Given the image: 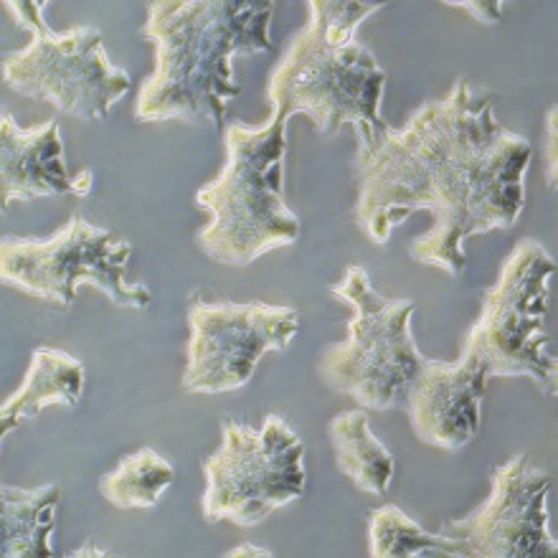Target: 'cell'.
Listing matches in <instances>:
<instances>
[{
    "instance_id": "1",
    "label": "cell",
    "mask_w": 558,
    "mask_h": 558,
    "mask_svg": "<svg viewBox=\"0 0 558 558\" xmlns=\"http://www.w3.org/2000/svg\"><path fill=\"white\" fill-rule=\"evenodd\" d=\"M531 155L529 140L495 118L493 97L460 76L447 97L424 102L404 128L355 153V223L374 244H389L399 223L429 211L432 229L409 254L460 277L468 239L521 219Z\"/></svg>"
},
{
    "instance_id": "2",
    "label": "cell",
    "mask_w": 558,
    "mask_h": 558,
    "mask_svg": "<svg viewBox=\"0 0 558 558\" xmlns=\"http://www.w3.org/2000/svg\"><path fill=\"white\" fill-rule=\"evenodd\" d=\"M272 0H155L147 5L145 41L155 69L137 92L140 122L221 125L242 95L234 59L275 49Z\"/></svg>"
},
{
    "instance_id": "3",
    "label": "cell",
    "mask_w": 558,
    "mask_h": 558,
    "mask_svg": "<svg viewBox=\"0 0 558 558\" xmlns=\"http://www.w3.org/2000/svg\"><path fill=\"white\" fill-rule=\"evenodd\" d=\"M381 8L368 0H310L307 23L269 76V110L305 114L325 137L351 125L359 150H371L391 125L381 118L386 72L359 28Z\"/></svg>"
},
{
    "instance_id": "4",
    "label": "cell",
    "mask_w": 558,
    "mask_h": 558,
    "mask_svg": "<svg viewBox=\"0 0 558 558\" xmlns=\"http://www.w3.org/2000/svg\"><path fill=\"white\" fill-rule=\"evenodd\" d=\"M287 125L290 114L272 110L262 128L227 130V166L193 198L208 214L196 244L216 265L250 267L300 239L302 221L284 201Z\"/></svg>"
},
{
    "instance_id": "5",
    "label": "cell",
    "mask_w": 558,
    "mask_h": 558,
    "mask_svg": "<svg viewBox=\"0 0 558 558\" xmlns=\"http://www.w3.org/2000/svg\"><path fill=\"white\" fill-rule=\"evenodd\" d=\"M330 292L353 307V317L343 343L328 345L320 355L323 384L359 401L361 409L389 412L404 401L424 363L412 332L416 302L384 298L359 265L348 267Z\"/></svg>"
},
{
    "instance_id": "6",
    "label": "cell",
    "mask_w": 558,
    "mask_h": 558,
    "mask_svg": "<svg viewBox=\"0 0 558 558\" xmlns=\"http://www.w3.org/2000/svg\"><path fill=\"white\" fill-rule=\"evenodd\" d=\"M5 11L31 34V41L3 57V82L19 95L57 107L84 122H102L128 92L133 80L112 64L95 26L53 31L44 19L41 0H5Z\"/></svg>"
},
{
    "instance_id": "7",
    "label": "cell",
    "mask_w": 558,
    "mask_h": 558,
    "mask_svg": "<svg viewBox=\"0 0 558 558\" xmlns=\"http://www.w3.org/2000/svg\"><path fill=\"white\" fill-rule=\"evenodd\" d=\"M554 275L556 259L536 239H521L502 262L462 345L487 378H529L544 397H556L558 366L546 330Z\"/></svg>"
},
{
    "instance_id": "8",
    "label": "cell",
    "mask_w": 558,
    "mask_h": 558,
    "mask_svg": "<svg viewBox=\"0 0 558 558\" xmlns=\"http://www.w3.org/2000/svg\"><path fill=\"white\" fill-rule=\"evenodd\" d=\"M133 244L110 229L95 227L74 214L49 239L5 236L0 242V277L31 298L72 307L80 287H97L112 305L145 310L153 292L140 282H128Z\"/></svg>"
},
{
    "instance_id": "9",
    "label": "cell",
    "mask_w": 558,
    "mask_h": 558,
    "mask_svg": "<svg viewBox=\"0 0 558 558\" xmlns=\"http://www.w3.org/2000/svg\"><path fill=\"white\" fill-rule=\"evenodd\" d=\"M204 477L201 502L208 523L259 525L305 493V441L277 414L262 429L227 418L221 447L204 462Z\"/></svg>"
},
{
    "instance_id": "10",
    "label": "cell",
    "mask_w": 558,
    "mask_h": 558,
    "mask_svg": "<svg viewBox=\"0 0 558 558\" xmlns=\"http://www.w3.org/2000/svg\"><path fill=\"white\" fill-rule=\"evenodd\" d=\"M185 393H229L252 381L262 355L287 351L300 330L294 307L265 302H193L189 310Z\"/></svg>"
},
{
    "instance_id": "11",
    "label": "cell",
    "mask_w": 558,
    "mask_h": 558,
    "mask_svg": "<svg viewBox=\"0 0 558 558\" xmlns=\"http://www.w3.org/2000/svg\"><path fill=\"white\" fill-rule=\"evenodd\" d=\"M551 475L538 470L529 454H513L490 480V495L470 515L449 521L470 558H548L558 554L548 525Z\"/></svg>"
},
{
    "instance_id": "12",
    "label": "cell",
    "mask_w": 558,
    "mask_h": 558,
    "mask_svg": "<svg viewBox=\"0 0 558 558\" xmlns=\"http://www.w3.org/2000/svg\"><path fill=\"white\" fill-rule=\"evenodd\" d=\"M487 381L483 363L464 348L457 361L424 359L404 397L416 439L445 452L468 447L480 432Z\"/></svg>"
},
{
    "instance_id": "13",
    "label": "cell",
    "mask_w": 558,
    "mask_h": 558,
    "mask_svg": "<svg viewBox=\"0 0 558 558\" xmlns=\"http://www.w3.org/2000/svg\"><path fill=\"white\" fill-rule=\"evenodd\" d=\"M80 196L76 175L66 170L64 143L57 120L23 130L3 112L0 125V204L13 201Z\"/></svg>"
},
{
    "instance_id": "14",
    "label": "cell",
    "mask_w": 558,
    "mask_h": 558,
    "mask_svg": "<svg viewBox=\"0 0 558 558\" xmlns=\"http://www.w3.org/2000/svg\"><path fill=\"white\" fill-rule=\"evenodd\" d=\"M84 366L80 359L57 348H36L19 391L3 401L0 409V437L19 429L23 422L36 418L49 407H76L82 399Z\"/></svg>"
},
{
    "instance_id": "15",
    "label": "cell",
    "mask_w": 558,
    "mask_h": 558,
    "mask_svg": "<svg viewBox=\"0 0 558 558\" xmlns=\"http://www.w3.org/2000/svg\"><path fill=\"white\" fill-rule=\"evenodd\" d=\"M61 487L57 483L36 490L0 487V554L5 558H53L51 533L57 529Z\"/></svg>"
},
{
    "instance_id": "16",
    "label": "cell",
    "mask_w": 558,
    "mask_h": 558,
    "mask_svg": "<svg viewBox=\"0 0 558 558\" xmlns=\"http://www.w3.org/2000/svg\"><path fill=\"white\" fill-rule=\"evenodd\" d=\"M336 464L361 493L386 495L393 483L397 462L381 439L371 429L361 409L340 412L328 424Z\"/></svg>"
},
{
    "instance_id": "17",
    "label": "cell",
    "mask_w": 558,
    "mask_h": 558,
    "mask_svg": "<svg viewBox=\"0 0 558 558\" xmlns=\"http://www.w3.org/2000/svg\"><path fill=\"white\" fill-rule=\"evenodd\" d=\"M368 551L374 558H470L452 533H429L399 506H381L368 521Z\"/></svg>"
},
{
    "instance_id": "18",
    "label": "cell",
    "mask_w": 558,
    "mask_h": 558,
    "mask_svg": "<svg viewBox=\"0 0 558 558\" xmlns=\"http://www.w3.org/2000/svg\"><path fill=\"white\" fill-rule=\"evenodd\" d=\"M178 472L150 447L122 457L118 468L99 480V495L120 510L155 508L162 493L175 483Z\"/></svg>"
},
{
    "instance_id": "19",
    "label": "cell",
    "mask_w": 558,
    "mask_h": 558,
    "mask_svg": "<svg viewBox=\"0 0 558 558\" xmlns=\"http://www.w3.org/2000/svg\"><path fill=\"white\" fill-rule=\"evenodd\" d=\"M546 158H548V189H556V105L548 107L546 114Z\"/></svg>"
},
{
    "instance_id": "20",
    "label": "cell",
    "mask_w": 558,
    "mask_h": 558,
    "mask_svg": "<svg viewBox=\"0 0 558 558\" xmlns=\"http://www.w3.org/2000/svg\"><path fill=\"white\" fill-rule=\"evenodd\" d=\"M449 5L462 8V11H472L477 21H485V23H498L502 19L500 3H472V0H464V3H449Z\"/></svg>"
},
{
    "instance_id": "21",
    "label": "cell",
    "mask_w": 558,
    "mask_h": 558,
    "mask_svg": "<svg viewBox=\"0 0 558 558\" xmlns=\"http://www.w3.org/2000/svg\"><path fill=\"white\" fill-rule=\"evenodd\" d=\"M227 556L229 558H246V556H252V558H272L275 554L269 551V548H262L259 544H242V546H236V548H231V551H227Z\"/></svg>"
},
{
    "instance_id": "22",
    "label": "cell",
    "mask_w": 558,
    "mask_h": 558,
    "mask_svg": "<svg viewBox=\"0 0 558 558\" xmlns=\"http://www.w3.org/2000/svg\"><path fill=\"white\" fill-rule=\"evenodd\" d=\"M72 556H76V558H82V556H107V551H102V548H97V544H89L87 546H82V548H76V551H72Z\"/></svg>"
}]
</instances>
